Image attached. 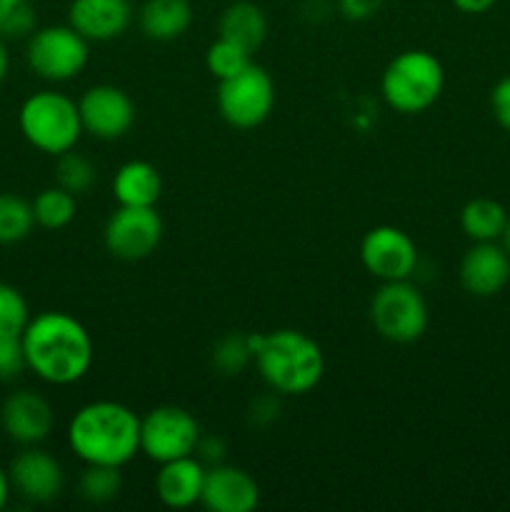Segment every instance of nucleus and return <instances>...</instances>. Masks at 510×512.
I'll return each instance as SVG.
<instances>
[{
    "mask_svg": "<svg viewBox=\"0 0 510 512\" xmlns=\"http://www.w3.org/2000/svg\"><path fill=\"white\" fill-rule=\"evenodd\" d=\"M55 178H58L60 188H65L73 195H80V193H88V190L93 188L95 178H98V170H95V165L90 163L85 155L68 150V153L58 155V163H55Z\"/></svg>",
    "mask_w": 510,
    "mask_h": 512,
    "instance_id": "obj_29",
    "label": "nucleus"
},
{
    "mask_svg": "<svg viewBox=\"0 0 510 512\" xmlns=\"http://www.w3.org/2000/svg\"><path fill=\"white\" fill-rule=\"evenodd\" d=\"M218 33L220 38L233 40V43L243 45L245 50L255 53L265 43V38H268V18H265L260 5L238 0V3H230L223 10L218 20Z\"/></svg>",
    "mask_w": 510,
    "mask_h": 512,
    "instance_id": "obj_21",
    "label": "nucleus"
},
{
    "mask_svg": "<svg viewBox=\"0 0 510 512\" xmlns=\"http://www.w3.org/2000/svg\"><path fill=\"white\" fill-rule=\"evenodd\" d=\"M370 320L380 338L398 345L415 343L428 328V303L410 280H390L375 290Z\"/></svg>",
    "mask_w": 510,
    "mask_h": 512,
    "instance_id": "obj_6",
    "label": "nucleus"
},
{
    "mask_svg": "<svg viewBox=\"0 0 510 512\" xmlns=\"http://www.w3.org/2000/svg\"><path fill=\"white\" fill-rule=\"evenodd\" d=\"M10 488L25 498L28 503H53L63 493L65 475L58 460L50 453L40 450L38 445H28L23 453L13 458L8 468Z\"/></svg>",
    "mask_w": 510,
    "mask_h": 512,
    "instance_id": "obj_13",
    "label": "nucleus"
},
{
    "mask_svg": "<svg viewBox=\"0 0 510 512\" xmlns=\"http://www.w3.org/2000/svg\"><path fill=\"white\" fill-rule=\"evenodd\" d=\"M250 50H245L243 45L233 43L228 38H220L215 43H210L208 53H205V65H208V73L213 78L225 80V78H233L238 75L240 70L248 68L253 60H250Z\"/></svg>",
    "mask_w": 510,
    "mask_h": 512,
    "instance_id": "obj_27",
    "label": "nucleus"
},
{
    "mask_svg": "<svg viewBox=\"0 0 510 512\" xmlns=\"http://www.w3.org/2000/svg\"><path fill=\"white\" fill-rule=\"evenodd\" d=\"M198 440V420L178 405H160L140 420V453L158 465L193 455Z\"/></svg>",
    "mask_w": 510,
    "mask_h": 512,
    "instance_id": "obj_9",
    "label": "nucleus"
},
{
    "mask_svg": "<svg viewBox=\"0 0 510 512\" xmlns=\"http://www.w3.org/2000/svg\"><path fill=\"white\" fill-rule=\"evenodd\" d=\"M215 100H218V110L228 125L238 130L258 128L273 113L275 83L268 70L250 63L233 78L220 80Z\"/></svg>",
    "mask_w": 510,
    "mask_h": 512,
    "instance_id": "obj_8",
    "label": "nucleus"
},
{
    "mask_svg": "<svg viewBox=\"0 0 510 512\" xmlns=\"http://www.w3.org/2000/svg\"><path fill=\"white\" fill-rule=\"evenodd\" d=\"M195 453H200V460H205V463H223L225 453H228V448H225V443L220 438H215V435H210V438H203L200 435L198 440V448H195Z\"/></svg>",
    "mask_w": 510,
    "mask_h": 512,
    "instance_id": "obj_34",
    "label": "nucleus"
},
{
    "mask_svg": "<svg viewBox=\"0 0 510 512\" xmlns=\"http://www.w3.org/2000/svg\"><path fill=\"white\" fill-rule=\"evenodd\" d=\"M8 68H10V55H8V48H5V40L0 38V85H3L5 78H8Z\"/></svg>",
    "mask_w": 510,
    "mask_h": 512,
    "instance_id": "obj_38",
    "label": "nucleus"
},
{
    "mask_svg": "<svg viewBox=\"0 0 510 512\" xmlns=\"http://www.w3.org/2000/svg\"><path fill=\"white\" fill-rule=\"evenodd\" d=\"M23 370H28V365L20 335H0V383L15 380Z\"/></svg>",
    "mask_w": 510,
    "mask_h": 512,
    "instance_id": "obj_31",
    "label": "nucleus"
},
{
    "mask_svg": "<svg viewBox=\"0 0 510 512\" xmlns=\"http://www.w3.org/2000/svg\"><path fill=\"white\" fill-rule=\"evenodd\" d=\"M35 228L33 203L13 193H0V245H15Z\"/></svg>",
    "mask_w": 510,
    "mask_h": 512,
    "instance_id": "obj_24",
    "label": "nucleus"
},
{
    "mask_svg": "<svg viewBox=\"0 0 510 512\" xmlns=\"http://www.w3.org/2000/svg\"><path fill=\"white\" fill-rule=\"evenodd\" d=\"M490 108H493V115L500 128H505L510 133V75L493 88V93H490Z\"/></svg>",
    "mask_w": 510,
    "mask_h": 512,
    "instance_id": "obj_32",
    "label": "nucleus"
},
{
    "mask_svg": "<svg viewBox=\"0 0 510 512\" xmlns=\"http://www.w3.org/2000/svg\"><path fill=\"white\" fill-rule=\"evenodd\" d=\"M503 240H505V250H508V253H510V218H508V225H505Z\"/></svg>",
    "mask_w": 510,
    "mask_h": 512,
    "instance_id": "obj_39",
    "label": "nucleus"
},
{
    "mask_svg": "<svg viewBox=\"0 0 510 512\" xmlns=\"http://www.w3.org/2000/svg\"><path fill=\"white\" fill-rule=\"evenodd\" d=\"M10 478H8V470L0 468V510L8 505V498H10Z\"/></svg>",
    "mask_w": 510,
    "mask_h": 512,
    "instance_id": "obj_37",
    "label": "nucleus"
},
{
    "mask_svg": "<svg viewBox=\"0 0 510 512\" xmlns=\"http://www.w3.org/2000/svg\"><path fill=\"white\" fill-rule=\"evenodd\" d=\"M25 365L48 385H73L93 365V338L73 315L45 310L28 320L20 335Z\"/></svg>",
    "mask_w": 510,
    "mask_h": 512,
    "instance_id": "obj_1",
    "label": "nucleus"
},
{
    "mask_svg": "<svg viewBox=\"0 0 510 512\" xmlns=\"http://www.w3.org/2000/svg\"><path fill=\"white\" fill-rule=\"evenodd\" d=\"M205 483L203 460H195L193 455L160 463L158 475H155V495L165 508L185 510L190 505L200 503Z\"/></svg>",
    "mask_w": 510,
    "mask_h": 512,
    "instance_id": "obj_18",
    "label": "nucleus"
},
{
    "mask_svg": "<svg viewBox=\"0 0 510 512\" xmlns=\"http://www.w3.org/2000/svg\"><path fill=\"white\" fill-rule=\"evenodd\" d=\"M453 5L458 10H463V13L480 15V13H485V10L493 8L495 0H453Z\"/></svg>",
    "mask_w": 510,
    "mask_h": 512,
    "instance_id": "obj_36",
    "label": "nucleus"
},
{
    "mask_svg": "<svg viewBox=\"0 0 510 512\" xmlns=\"http://www.w3.org/2000/svg\"><path fill=\"white\" fill-rule=\"evenodd\" d=\"M138 20L145 38L168 43V40L180 38L190 28L193 8L188 0H145Z\"/></svg>",
    "mask_w": 510,
    "mask_h": 512,
    "instance_id": "obj_20",
    "label": "nucleus"
},
{
    "mask_svg": "<svg viewBox=\"0 0 510 512\" xmlns=\"http://www.w3.org/2000/svg\"><path fill=\"white\" fill-rule=\"evenodd\" d=\"M278 415V400L275 398H260L253 403V418L255 423H270Z\"/></svg>",
    "mask_w": 510,
    "mask_h": 512,
    "instance_id": "obj_35",
    "label": "nucleus"
},
{
    "mask_svg": "<svg viewBox=\"0 0 510 512\" xmlns=\"http://www.w3.org/2000/svg\"><path fill=\"white\" fill-rule=\"evenodd\" d=\"M200 503L210 512H250L260 503V485L248 470L218 463L205 470Z\"/></svg>",
    "mask_w": 510,
    "mask_h": 512,
    "instance_id": "obj_15",
    "label": "nucleus"
},
{
    "mask_svg": "<svg viewBox=\"0 0 510 512\" xmlns=\"http://www.w3.org/2000/svg\"><path fill=\"white\" fill-rule=\"evenodd\" d=\"M105 248L113 258L145 260L158 250L163 240V220L155 213V208H133V205H120L105 223Z\"/></svg>",
    "mask_w": 510,
    "mask_h": 512,
    "instance_id": "obj_10",
    "label": "nucleus"
},
{
    "mask_svg": "<svg viewBox=\"0 0 510 512\" xmlns=\"http://www.w3.org/2000/svg\"><path fill=\"white\" fill-rule=\"evenodd\" d=\"M23 138L45 155H63L78 145L83 130L75 100L55 90H38L23 100L18 110Z\"/></svg>",
    "mask_w": 510,
    "mask_h": 512,
    "instance_id": "obj_4",
    "label": "nucleus"
},
{
    "mask_svg": "<svg viewBox=\"0 0 510 512\" xmlns=\"http://www.w3.org/2000/svg\"><path fill=\"white\" fill-rule=\"evenodd\" d=\"M53 405L35 390H15L0 405V428L13 443L40 445L53 433Z\"/></svg>",
    "mask_w": 510,
    "mask_h": 512,
    "instance_id": "obj_14",
    "label": "nucleus"
},
{
    "mask_svg": "<svg viewBox=\"0 0 510 512\" xmlns=\"http://www.w3.org/2000/svg\"><path fill=\"white\" fill-rule=\"evenodd\" d=\"M445 85L443 63L428 50H405L383 70L380 93L385 103L403 115H418L435 105Z\"/></svg>",
    "mask_w": 510,
    "mask_h": 512,
    "instance_id": "obj_5",
    "label": "nucleus"
},
{
    "mask_svg": "<svg viewBox=\"0 0 510 512\" xmlns=\"http://www.w3.org/2000/svg\"><path fill=\"white\" fill-rule=\"evenodd\" d=\"M75 195L68 193L65 188L55 185V188H45L35 195L33 200V215L35 225L45 230H63L73 223L75 218Z\"/></svg>",
    "mask_w": 510,
    "mask_h": 512,
    "instance_id": "obj_23",
    "label": "nucleus"
},
{
    "mask_svg": "<svg viewBox=\"0 0 510 512\" xmlns=\"http://www.w3.org/2000/svg\"><path fill=\"white\" fill-rule=\"evenodd\" d=\"M508 213L500 203L490 198H475L460 213V228L473 243H495L503 238Z\"/></svg>",
    "mask_w": 510,
    "mask_h": 512,
    "instance_id": "obj_22",
    "label": "nucleus"
},
{
    "mask_svg": "<svg viewBox=\"0 0 510 512\" xmlns=\"http://www.w3.org/2000/svg\"><path fill=\"white\" fill-rule=\"evenodd\" d=\"M460 285L475 298H493L510 280V253L495 243H475L460 260Z\"/></svg>",
    "mask_w": 510,
    "mask_h": 512,
    "instance_id": "obj_17",
    "label": "nucleus"
},
{
    "mask_svg": "<svg viewBox=\"0 0 510 512\" xmlns=\"http://www.w3.org/2000/svg\"><path fill=\"white\" fill-rule=\"evenodd\" d=\"M68 23L88 43H108L130 28L133 5L130 0H73L68 8Z\"/></svg>",
    "mask_w": 510,
    "mask_h": 512,
    "instance_id": "obj_16",
    "label": "nucleus"
},
{
    "mask_svg": "<svg viewBox=\"0 0 510 512\" xmlns=\"http://www.w3.org/2000/svg\"><path fill=\"white\" fill-rule=\"evenodd\" d=\"M80 120L85 133L100 140H118L133 128L135 105L118 85H93L78 100Z\"/></svg>",
    "mask_w": 510,
    "mask_h": 512,
    "instance_id": "obj_12",
    "label": "nucleus"
},
{
    "mask_svg": "<svg viewBox=\"0 0 510 512\" xmlns=\"http://www.w3.org/2000/svg\"><path fill=\"white\" fill-rule=\"evenodd\" d=\"M0 430H3V428H0Z\"/></svg>",
    "mask_w": 510,
    "mask_h": 512,
    "instance_id": "obj_40",
    "label": "nucleus"
},
{
    "mask_svg": "<svg viewBox=\"0 0 510 512\" xmlns=\"http://www.w3.org/2000/svg\"><path fill=\"white\" fill-rule=\"evenodd\" d=\"M123 490V475L113 465H85L78 480V493L85 503L105 505L115 500Z\"/></svg>",
    "mask_w": 510,
    "mask_h": 512,
    "instance_id": "obj_25",
    "label": "nucleus"
},
{
    "mask_svg": "<svg viewBox=\"0 0 510 512\" xmlns=\"http://www.w3.org/2000/svg\"><path fill=\"white\" fill-rule=\"evenodd\" d=\"M253 360V348H250V335L243 333H225L223 338L215 340L210 363L220 375H238L248 368Z\"/></svg>",
    "mask_w": 510,
    "mask_h": 512,
    "instance_id": "obj_26",
    "label": "nucleus"
},
{
    "mask_svg": "<svg viewBox=\"0 0 510 512\" xmlns=\"http://www.w3.org/2000/svg\"><path fill=\"white\" fill-rule=\"evenodd\" d=\"M30 318L25 295L15 285L0 283V335H23Z\"/></svg>",
    "mask_w": 510,
    "mask_h": 512,
    "instance_id": "obj_30",
    "label": "nucleus"
},
{
    "mask_svg": "<svg viewBox=\"0 0 510 512\" xmlns=\"http://www.w3.org/2000/svg\"><path fill=\"white\" fill-rule=\"evenodd\" d=\"M68 445L85 465L123 468L140 453V418L128 405L95 400L70 418Z\"/></svg>",
    "mask_w": 510,
    "mask_h": 512,
    "instance_id": "obj_2",
    "label": "nucleus"
},
{
    "mask_svg": "<svg viewBox=\"0 0 510 512\" xmlns=\"http://www.w3.org/2000/svg\"><path fill=\"white\" fill-rule=\"evenodd\" d=\"M163 193V178L158 168L145 160H128L113 178V195L120 205L133 208H155Z\"/></svg>",
    "mask_w": 510,
    "mask_h": 512,
    "instance_id": "obj_19",
    "label": "nucleus"
},
{
    "mask_svg": "<svg viewBox=\"0 0 510 512\" xmlns=\"http://www.w3.org/2000/svg\"><path fill=\"white\" fill-rule=\"evenodd\" d=\"M255 368L273 393L305 395L318 388L325 373V355L310 335L300 330H273L250 335Z\"/></svg>",
    "mask_w": 510,
    "mask_h": 512,
    "instance_id": "obj_3",
    "label": "nucleus"
},
{
    "mask_svg": "<svg viewBox=\"0 0 510 512\" xmlns=\"http://www.w3.org/2000/svg\"><path fill=\"white\" fill-rule=\"evenodd\" d=\"M90 58L88 40L73 25H45L28 38L25 60L38 78L65 83L78 78Z\"/></svg>",
    "mask_w": 510,
    "mask_h": 512,
    "instance_id": "obj_7",
    "label": "nucleus"
},
{
    "mask_svg": "<svg viewBox=\"0 0 510 512\" xmlns=\"http://www.w3.org/2000/svg\"><path fill=\"white\" fill-rule=\"evenodd\" d=\"M38 28V13L30 0H0V38L28 40Z\"/></svg>",
    "mask_w": 510,
    "mask_h": 512,
    "instance_id": "obj_28",
    "label": "nucleus"
},
{
    "mask_svg": "<svg viewBox=\"0 0 510 512\" xmlns=\"http://www.w3.org/2000/svg\"><path fill=\"white\" fill-rule=\"evenodd\" d=\"M360 260L380 283L410 280L418 268V248L405 230L395 225H378L365 233L360 243Z\"/></svg>",
    "mask_w": 510,
    "mask_h": 512,
    "instance_id": "obj_11",
    "label": "nucleus"
},
{
    "mask_svg": "<svg viewBox=\"0 0 510 512\" xmlns=\"http://www.w3.org/2000/svg\"><path fill=\"white\" fill-rule=\"evenodd\" d=\"M385 0H338V10L348 20H368L383 8Z\"/></svg>",
    "mask_w": 510,
    "mask_h": 512,
    "instance_id": "obj_33",
    "label": "nucleus"
}]
</instances>
